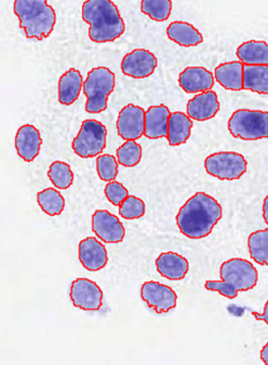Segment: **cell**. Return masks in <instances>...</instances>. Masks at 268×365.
<instances>
[{
	"instance_id": "11",
	"label": "cell",
	"mask_w": 268,
	"mask_h": 365,
	"mask_svg": "<svg viewBox=\"0 0 268 365\" xmlns=\"http://www.w3.org/2000/svg\"><path fill=\"white\" fill-rule=\"evenodd\" d=\"M146 111L141 107L128 104L119 113L117 132L126 141H135L145 135Z\"/></svg>"
},
{
	"instance_id": "32",
	"label": "cell",
	"mask_w": 268,
	"mask_h": 365,
	"mask_svg": "<svg viewBox=\"0 0 268 365\" xmlns=\"http://www.w3.org/2000/svg\"><path fill=\"white\" fill-rule=\"evenodd\" d=\"M119 214L125 220L141 219L146 214V205L143 199L138 198L135 195H128L119 206Z\"/></svg>"
},
{
	"instance_id": "24",
	"label": "cell",
	"mask_w": 268,
	"mask_h": 365,
	"mask_svg": "<svg viewBox=\"0 0 268 365\" xmlns=\"http://www.w3.org/2000/svg\"><path fill=\"white\" fill-rule=\"evenodd\" d=\"M167 36L169 40L185 48L197 46L204 42V36L200 31L189 22H171L167 28Z\"/></svg>"
},
{
	"instance_id": "8",
	"label": "cell",
	"mask_w": 268,
	"mask_h": 365,
	"mask_svg": "<svg viewBox=\"0 0 268 365\" xmlns=\"http://www.w3.org/2000/svg\"><path fill=\"white\" fill-rule=\"evenodd\" d=\"M221 280L230 283L238 292L252 290L258 283L259 274L247 259L232 258L220 267Z\"/></svg>"
},
{
	"instance_id": "7",
	"label": "cell",
	"mask_w": 268,
	"mask_h": 365,
	"mask_svg": "<svg viewBox=\"0 0 268 365\" xmlns=\"http://www.w3.org/2000/svg\"><path fill=\"white\" fill-rule=\"evenodd\" d=\"M205 170L220 180H237L247 170V161L236 152H219L208 155L204 162Z\"/></svg>"
},
{
	"instance_id": "14",
	"label": "cell",
	"mask_w": 268,
	"mask_h": 365,
	"mask_svg": "<svg viewBox=\"0 0 268 365\" xmlns=\"http://www.w3.org/2000/svg\"><path fill=\"white\" fill-rule=\"evenodd\" d=\"M178 85L187 94H198L212 91L215 85V78L205 67H186L178 76Z\"/></svg>"
},
{
	"instance_id": "27",
	"label": "cell",
	"mask_w": 268,
	"mask_h": 365,
	"mask_svg": "<svg viewBox=\"0 0 268 365\" xmlns=\"http://www.w3.org/2000/svg\"><path fill=\"white\" fill-rule=\"evenodd\" d=\"M247 247L253 262L268 266V229L252 232L247 238Z\"/></svg>"
},
{
	"instance_id": "3",
	"label": "cell",
	"mask_w": 268,
	"mask_h": 365,
	"mask_svg": "<svg viewBox=\"0 0 268 365\" xmlns=\"http://www.w3.org/2000/svg\"><path fill=\"white\" fill-rule=\"evenodd\" d=\"M14 13L27 38L43 41L55 29L57 16L55 9L43 0H16Z\"/></svg>"
},
{
	"instance_id": "1",
	"label": "cell",
	"mask_w": 268,
	"mask_h": 365,
	"mask_svg": "<svg viewBox=\"0 0 268 365\" xmlns=\"http://www.w3.org/2000/svg\"><path fill=\"white\" fill-rule=\"evenodd\" d=\"M222 206L205 192H197L178 210L177 227L190 240H202L212 234L222 219Z\"/></svg>"
},
{
	"instance_id": "20",
	"label": "cell",
	"mask_w": 268,
	"mask_h": 365,
	"mask_svg": "<svg viewBox=\"0 0 268 365\" xmlns=\"http://www.w3.org/2000/svg\"><path fill=\"white\" fill-rule=\"evenodd\" d=\"M214 78L227 91H243L244 65L239 61L223 63L214 71Z\"/></svg>"
},
{
	"instance_id": "22",
	"label": "cell",
	"mask_w": 268,
	"mask_h": 365,
	"mask_svg": "<svg viewBox=\"0 0 268 365\" xmlns=\"http://www.w3.org/2000/svg\"><path fill=\"white\" fill-rule=\"evenodd\" d=\"M244 66H268V43L265 41H247L236 51Z\"/></svg>"
},
{
	"instance_id": "2",
	"label": "cell",
	"mask_w": 268,
	"mask_h": 365,
	"mask_svg": "<svg viewBox=\"0 0 268 365\" xmlns=\"http://www.w3.org/2000/svg\"><path fill=\"white\" fill-rule=\"evenodd\" d=\"M83 20L89 25V38L98 44L113 42L125 33V22L118 7L110 0H88L83 3Z\"/></svg>"
},
{
	"instance_id": "30",
	"label": "cell",
	"mask_w": 268,
	"mask_h": 365,
	"mask_svg": "<svg viewBox=\"0 0 268 365\" xmlns=\"http://www.w3.org/2000/svg\"><path fill=\"white\" fill-rule=\"evenodd\" d=\"M116 155L119 165L125 168H133L140 163L143 147L137 141H126L117 150Z\"/></svg>"
},
{
	"instance_id": "10",
	"label": "cell",
	"mask_w": 268,
	"mask_h": 365,
	"mask_svg": "<svg viewBox=\"0 0 268 365\" xmlns=\"http://www.w3.org/2000/svg\"><path fill=\"white\" fill-rule=\"evenodd\" d=\"M140 296L147 307L159 314H168L174 310L178 299L176 292L172 288L156 281H147L143 283Z\"/></svg>"
},
{
	"instance_id": "29",
	"label": "cell",
	"mask_w": 268,
	"mask_h": 365,
	"mask_svg": "<svg viewBox=\"0 0 268 365\" xmlns=\"http://www.w3.org/2000/svg\"><path fill=\"white\" fill-rule=\"evenodd\" d=\"M172 11L171 0H143L141 12L150 16L152 20L163 22L169 19Z\"/></svg>"
},
{
	"instance_id": "21",
	"label": "cell",
	"mask_w": 268,
	"mask_h": 365,
	"mask_svg": "<svg viewBox=\"0 0 268 365\" xmlns=\"http://www.w3.org/2000/svg\"><path fill=\"white\" fill-rule=\"evenodd\" d=\"M83 88V80L80 71L76 68L66 71L58 81L59 103L65 107H70L79 98Z\"/></svg>"
},
{
	"instance_id": "16",
	"label": "cell",
	"mask_w": 268,
	"mask_h": 365,
	"mask_svg": "<svg viewBox=\"0 0 268 365\" xmlns=\"http://www.w3.org/2000/svg\"><path fill=\"white\" fill-rule=\"evenodd\" d=\"M79 260L89 272L103 269L109 262L108 251L103 244L94 237H87L79 243Z\"/></svg>"
},
{
	"instance_id": "13",
	"label": "cell",
	"mask_w": 268,
	"mask_h": 365,
	"mask_svg": "<svg viewBox=\"0 0 268 365\" xmlns=\"http://www.w3.org/2000/svg\"><path fill=\"white\" fill-rule=\"evenodd\" d=\"M156 56L146 49H135L124 56L122 72L132 79H146L158 68Z\"/></svg>"
},
{
	"instance_id": "19",
	"label": "cell",
	"mask_w": 268,
	"mask_h": 365,
	"mask_svg": "<svg viewBox=\"0 0 268 365\" xmlns=\"http://www.w3.org/2000/svg\"><path fill=\"white\" fill-rule=\"evenodd\" d=\"M170 115V109L165 104L148 108L146 111L145 137L153 140L160 138H167Z\"/></svg>"
},
{
	"instance_id": "9",
	"label": "cell",
	"mask_w": 268,
	"mask_h": 365,
	"mask_svg": "<svg viewBox=\"0 0 268 365\" xmlns=\"http://www.w3.org/2000/svg\"><path fill=\"white\" fill-rule=\"evenodd\" d=\"M70 299L80 310L95 312L103 304V292L94 281L79 277L71 283Z\"/></svg>"
},
{
	"instance_id": "34",
	"label": "cell",
	"mask_w": 268,
	"mask_h": 365,
	"mask_svg": "<svg viewBox=\"0 0 268 365\" xmlns=\"http://www.w3.org/2000/svg\"><path fill=\"white\" fill-rule=\"evenodd\" d=\"M205 289L208 292H217L220 295L225 296L227 299H234L238 296V290L230 283L226 281H212L208 280L205 282Z\"/></svg>"
},
{
	"instance_id": "18",
	"label": "cell",
	"mask_w": 268,
	"mask_h": 365,
	"mask_svg": "<svg viewBox=\"0 0 268 365\" xmlns=\"http://www.w3.org/2000/svg\"><path fill=\"white\" fill-rule=\"evenodd\" d=\"M155 265L160 275L170 281L183 280L190 269L187 259L176 252L161 253Z\"/></svg>"
},
{
	"instance_id": "17",
	"label": "cell",
	"mask_w": 268,
	"mask_h": 365,
	"mask_svg": "<svg viewBox=\"0 0 268 365\" xmlns=\"http://www.w3.org/2000/svg\"><path fill=\"white\" fill-rule=\"evenodd\" d=\"M42 137L34 125H22L16 135V150L18 155L28 163L38 156L42 147Z\"/></svg>"
},
{
	"instance_id": "4",
	"label": "cell",
	"mask_w": 268,
	"mask_h": 365,
	"mask_svg": "<svg viewBox=\"0 0 268 365\" xmlns=\"http://www.w3.org/2000/svg\"><path fill=\"white\" fill-rule=\"evenodd\" d=\"M116 87V76L108 67H95L89 71L83 83V94L87 98L86 111L100 113L108 108V98Z\"/></svg>"
},
{
	"instance_id": "33",
	"label": "cell",
	"mask_w": 268,
	"mask_h": 365,
	"mask_svg": "<svg viewBox=\"0 0 268 365\" xmlns=\"http://www.w3.org/2000/svg\"><path fill=\"white\" fill-rule=\"evenodd\" d=\"M104 195L105 198L108 199L110 204H113V206L119 207L123 204V201L128 198V191L125 186L123 185L122 182H108L107 186L104 187Z\"/></svg>"
},
{
	"instance_id": "36",
	"label": "cell",
	"mask_w": 268,
	"mask_h": 365,
	"mask_svg": "<svg viewBox=\"0 0 268 365\" xmlns=\"http://www.w3.org/2000/svg\"><path fill=\"white\" fill-rule=\"evenodd\" d=\"M262 217H264L266 225H268V195L264 199V204H262Z\"/></svg>"
},
{
	"instance_id": "25",
	"label": "cell",
	"mask_w": 268,
	"mask_h": 365,
	"mask_svg": "<svg viewBox=\"0 0 268 365\" xmlns=\"http://www.w3.org/2000/svg\"><path fill=\"white\" fill-rule=\"evenodd\" d=\"M244 89L268 95V66H244Z\"/></svg>"
},
{
	"instance_id": "28",
	"label": "cell",
	"mask_w": 268,
	"mask_h": 365,
	"mask_svg": "<svg viewBox=\"0 0 268 365\" xmlns=\"http://www.w3.org/2000/svg\"><path fill=\"white\" fill-rule=\"evenodd\" d=\"M50 182L56 186V189L67 190L73 185L74 174L70 165L66 162L55 161L50 165L48 171Z\"/></svg>"
},
{
	"instance_id": "5",
	"label": "cell",
	"mask_w": 268,
	"mask_h": 365,
	"mask_svg": "<svg viewBox=\"0 0 268 365\" xmlns=\"http://www.w3.org/2000/svg\"><path fill=\"white\" fill-rule=\"evenodd\" d=\"M232 137L242 140H260L268 138V111L239 109L228 120Z\"/></svg>"
},
{
	"instance_id": "26",
	"label": "cell",
	"mask_w": 268,
	"mask_h": 365,
	"mask_svg": "<svg viewBox=\"0 0 268 365\" xmlns=\"http://www.w3.org/2000/svg\"><path fill=\"white\" fill-rule=\"evenodd\" d=\"M37 204L49 216L61 215L65 210V199L58 189L48 187L37 193Z\"/></svg>"
},
{
	"instance_id": "35",
	"label": "cell",
	"mask_w": 268,
	"mask_h": 365,
	"mask_svg": "<svg viewBox=\"0 0 268 365\" xmlns=\"http://www.w3.org/2000/svg\"><path fill=\"white\" fill-rule=\"evenodd\" d=\"M251 314H252V316L254 317L257 320L265 322L268 325V301L266 302L265 307H264V312H262V314H258V312H254V311H252Z\"/></svg>"
},
{
	"instance_id": "31",
	"label": "cell",
	"mask_w": 268,
	"mask_h": 365,
	"mask_svg": "<svg viewBox=\"0 0 268 365\" xmlns=\"http://www.w3.org/2000/svg\"><path fill=\"white\" fill-rule=\"evenodd\" d=\"M118 160L110 154H100L96 158V171L103 182H113L118 176Z\"/></svg>"
},
{
	"instance_id": "6",
	"label": "cell",
	"mask_w": 268,
	"mask_h": 365,
	"mask_svg": "<svg viewBox=\"0 0 268 365\" xmlns=\"http://www.w3.org/2000/svg\"><path fill=\"white\" fill-rule=\"evenodd\" d=\"M107 128L95 119H87L72 141V150L81 158L100 156L107 147Z\"/></svg>"
},
{
	"instance_id": "12",
	"label": "cell",
	"mask_w": 268,
	"mask_h": 365,
	"mask_svg": "<svg viewBox=\"0 0 268 365\" xmlns=\"http://www.w3.org/2000/svg\"><path fill=\"white\" fill-rule=\"evenodd\" d=\"M92 229L103 243H122L125 238V228L122 221L109 210H95L92 216Z\"/></svg>"
},
{
	"instance_id": "37",
	"label": "cell",
	"mask_w": 268,
	"mask_h": 365,
	"mask_svg": "<svg viewBox=\"0 0 268 365\" xmlns=\"http://www.w3.org/2000/svg\"><path fill=\"white\" fill-rule=\"evenodd\" d=\"M260 359H262V362L268 365V344L262 347V351H260Z\"/></svg>"
},
{
	"instance_id": "23",
	"label": "cell",
	"mask_w": 268,
	"mask_h": 365,
	"mask_svg": "<svg viewBox=\"0 0 268 365\" xmlns=\"http://www.w3.org/2000/svg\"><path fill=\"white\" fill-rule=\"evenodd\" d=\"M192 119L182 111L171 113L168 128V143L172 147L184 145L192 133Z\"/></svg>"
},
{
	"instance_id": "15",
	"label": "cell",
	"mask_w": 268,
	"mask_h": 365,
	"mask_svg": "<svg viewBox=\"0 0 268 365\" xmlns=\"http://www.w3.org/2000/svg\"><path fill=\"white\" fill-rule=\"evenodd\" d=\"M220 108L221 104L217 93L208 91L195 95V98H191L186 106V113L192 120L206 122L217 116Z\"/></svg>"
}]
</instances>
